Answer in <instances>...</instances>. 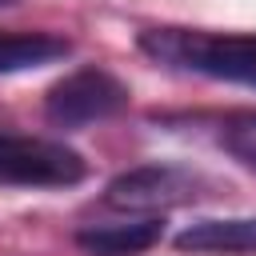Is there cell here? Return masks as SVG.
<instances>
[{
	"label": "cell",
	"instance_id": "obj_5",
	"mask_svg": "<svg viewBox=\"0 0 256 256\" xmlns=\"http://www.w3.org/2000/svg\"><path fill=\"white\" fill-rule=\"evenodd\" d=\"M180 252H212V256H256V216L236 220H200L176 236Z\"/></svg>",
	"mask_w": 256,
	"mask_h": 256
},
{
	"label": "cell",
	"instance_id": "obj_7",
	"mask_svg": "<svg viewBox=\"0 0 256 256\" xmlns=\"http://www.w3.org/2000/svg\"><path fill=\"white\" fill-rule=\"evenodd\" d=\"M72 52V44L56 32H0V76L56 64Z\"/></svg>",
	"mask_w": 256,
	"mask_h": 256
},
{
	"label": "cell",
	"instance_id": "obj_8",
	"mask_svg": "<svg viewBox=\"0 0 256 256\" xmlns=\"http://www.w3.org/2000/svg\"><path fill=\"white\" fill-rule=\"evenodd\" d=\"M220 144L228 156H236L244 168L256 172V108H240L220 124Z\"/></svg>",
	"mask_w": 256,
	"mask_h": 256
},
{
	"label": "cell",
	"instance_id": "obj_3",
	"mask_svg": "<svg viewBox=\"0 0 256 256\" xmlns=\"http://www.w3.org/2000/svg\"><path fill=\"white\" fill-rule=\"evenodd\" d=\"M128 108V88L104 68H80L56 80L44 96V116L56 128H84L96 120H112Z\"/></svg>",
	"mask_w": 256,
	"mask_h": 256
},
{
	"label": "cell",
	"instance_id": "obj_1",
	"mask_svg": "<svg viewBox=\"0 0 256 256\" xmlns=\"http://www.w3.org/2000/svg\"><path fill=\"white\" fill-rule=\"evenodd\" d=\"M140 48L160 64L256 88V32L224 36V32H192V28H144Z\"/></svg>",
	"mask_w": 256,
	"mask_h": 256
},
{
	"label": "cell",
	"instance_id": "obj_4",
	"mask_svg": "<svg viewBox=\"0 0 256 256\" xmlns=\"http://www.w3.org/2000/svg\"><path fill=\"white\" fill-rule=\"evenodd\" d=\"M204 180L188 168H176V164H140V168H128L120 172L108 188H104V204L116 208V212H168V208H180V204H192L200 196Z\"/></svg>",
	"mask_w": 256,
	"mask_h": 256
},
{
	"label": "cell",
	"instance_id": "obj_6",
	"mask_svg": "<svg viewBox=\"0 0 256 256\" xmlns=\"http://www.w3.org/2000/svg\"><path fill=\"white\" fill-rule=\"evenodd\" d=\"M164 236V220L160 216H144L132 224H92L76 232V244L88 256H136L148 252L156 240Z\"/></svg>",
	"mask_w": 256,
	"mask_h": 256
},
{
	"label": "cell",
	"instance_id": "obj_2",
	"mask_svg": "<svg viewBox=\"0 0 256 256\" xmlns=\"http://www.w3.org/2000/svg\"><path fill=\"white\" fill-rule=\"evenodd\" d=\"M88 176L76 148L44 136L0 132V184L4 188H72Z\"/></svg>",
	"mask_w": 256,
	"mask_h": 256
},
{
	"label": "cell",
	"instance_id": "obj_9",
	"mask_svg": "<svg viewBox=\"0 0 256 256\" xmlns=\"http://www.w3.org/2000/svg\"><path fill=\"white\" fill-rule=\"evenodd\" d=\"M0 4H12V0H0Z\"/></svg>",
	"mask_w": 256,
	"mask_h": 256
}]
</instances>
